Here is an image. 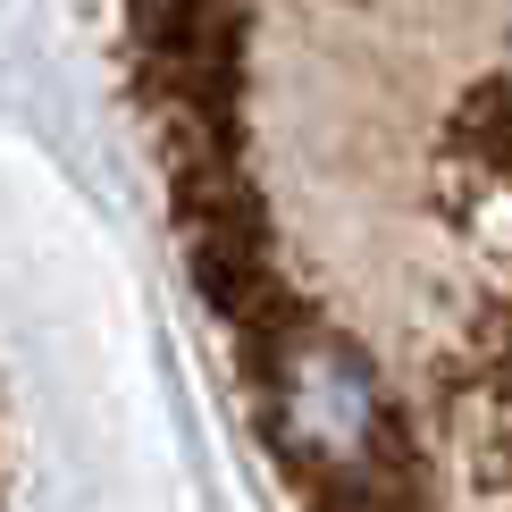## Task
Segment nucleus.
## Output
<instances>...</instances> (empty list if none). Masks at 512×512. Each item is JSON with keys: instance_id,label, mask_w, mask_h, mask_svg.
<instances>
[{"instance_id": "nucleus-1", "label": "nucleus", "mask_w": 512, "mask_h": 512, "mask_svg": "<svg viewBox=\"0 0 512 512\" xmlns=\"http://www.w3.org/2000/svg\"><path fill=\"white\" fill-rule=\"evenodd\" d=\"M118 68L286 512H512V0H118Z\"/></svg>"}, {"instance_id": "nucleus-2", "label": "nucleus", "mask_w": 512, "mask_h": 512, "mask_svg": "<svg viewBox=\"0 0 512 512\" xmlns=\"http://www.w3.org/2000/svg\"><path fill=\"white\" fill-rule=\"evenodd\" d=\"M0 487H9V437H0Z\"/></svg>"}]
</instances>
